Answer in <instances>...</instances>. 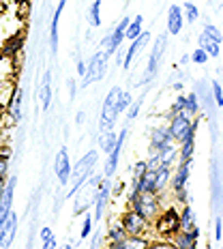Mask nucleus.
<instances>
[{"label":"nucleus","instance_id":"1","mask_svg":"<svg viewBox=\"0 0 223 249\" xmlns=\"http://www.w3.org/2000/svg\"><path fill=\"white\" fill-rule=\"evenodd\" d=\"M97 159H99V153H97V150H88L84 157L75 163V168H71V178L69 180H73V187L69 189L67 198L75 196L77 191L86 185V180L92 176V170H95V165H97Z\"/></svg>","mask_w":223,"mask_h":249},{"label":"nucleus","instance_id":"2","mask_svg":"<svg viewBox=\"0 0 223 249\" xmlns=\"http://www.w3.org/2000/svg\"><path fill=\"white\" fill-rule=\"evenodd\" d=\"M180 230V211L176 206H163L159 215L154 217V232L163 238V241L172 243V236Z\"/></svg>","mask_w":223,"mask_h":249},{"label":"nucleus","instance_id":"3","mask_svg":"<svg viewBox=\"0 0 223 249\" xmlns=\"http://www.w3.org/2000/svg\"><path fill=\"white\" fill-rule=\"evenodd\" d=\"M129 204H131V209L137 211L146 221H150V224H153L154 217L159 215V211L163 209L161 194H153V191H139L136 198L129 200Z\"/></svg>","mask_w":223,"mask_h":249},{"label":"nucleus","instance_id":"4","mask_svg":"<svg viewBox=\"0 0 223 249\" xmlns=\"http://www.w3.org/2000/svg\"><path fill=\"white\" fill-rule=\"evenodd\" d=\"M168 37L170 35L163 33V35L157 37V41H154L153 52H150V58H148V65H146V71H144L142 80L137 82V86H146L154 80V75H157V71H159V65H161V58L165 54V48H168Z\"/></svg>","mask_w":223,"mask_h":249},{"label":"nucleus","instance_id":"5","mask_svg":"<svg viewBox=\"0 0 223 249\" xmlns=\"http://www.w3.org/2000/svg\"><path fill=\"white\" fill-rule=\"evenodd\" d=\"M122 92L120 86H114L110 92H107L105 101H103L101 107V116H99V131H107V129H114V123L118 121V112H116V101L118 95Z\"/></svg>","mask_w":223,"mask_h":249},{"label":"nucleus","instance_id":"6","mask_svg":"<svg viewBox=\"0 0 223 249\" xmlns=\"http://www.w3.org/2000/svg\"><path fill=\"white\" fill-rule=\"evenodd\" d=\"M189 176H191V161H183V159H180L174 176H170V187H172V191H174L176 202H180V204L187 202V185H189Z\"/></svg>","mask_w":223,"mask_h":249},{"label":"nucleus","instance_id":"7","mask_svg":"<svg viewBox=\"0 0 223 249\" xmlns=\"http://www.w3.org/2000/svg\"><path fill=\"white\" fill-rule=\"evenodd\" d=\"M107 58H110V56H107L103 50H99V52H95V54H92V58L88 60V65H86V73L82 75V86L86 88V86H90L92 82L103 80L105 69H107Z\"/></svg>","mask_w":223,"mask_h":249},{"label":"nucleus","instance_id":"8","mask_svg":"<svg viewBox=\"0 0 223 249\" xmlns=\"http://www.w3.org/2000/svg\"><path fill=\"white\" fill-rule=\"evenodd\" d=\"M210 194H212V213L221 215L223 211V178H221V170H219V161L212 159L210 161Z\"/></svg>","mask_w":223,"mask_h":249},{"label":"nucleus","instance_id":"9","mask_svg":"<svg viewBox=\"0 0 223 249\" xmlns=\"http://www.w3.org/2000/svg\"><path fill=\"white\" fill-rule=\"evenodd\" d=\"M120 226L124 228V232H127V234L144 236V234H146V230H148V226H150V221L144 219V217L139 215L137 211L129 209L127 213H122V217H120Z\"/></svg>","mask_w":223,"mask_h":249},{"label":"nucleus","instance_id":"10","mask_svg":"<svg viewBox=\"0 0 223 249\" xmlns=\"http://www.w3.org/2000/svg\"><path fill=\"white\" fill-rule=\"evenodd\" d=\"M129 22H131V18H122L120 22L116 24V28H114L110 35H105V39L101 41V43H103V52H105L107 56L116 54V52L120 50V43H122V39H124V33H127Z\"/></svg>","mask_w":223,"mask_h":249},{"label":"nucleus","instance_id":"11","mask_svg":"<svg viewBox=\"0 0 223 249\" xmlns=\"http://www.w3.org/2000/svg\"><path fill=\"white\" fill-rule=\"evenodd\" d=\"M191 123H193V116H189L187 112H178V114H174V116H170L168 129H170V133H172L174 142H178V144L183 142V138L187 136V131H189Z\"/></svg>","mask_w":223,"mask_h":249},{"label":"nucleus","instance_id":"12","mask_svg":"<svg viewBox=\"0 0 223 249\" xmlns=\"http://www.w3.org/2000/svg\"><path fill=\"white\" fill-rule=\"evenodd\" d=\"M127 127L120 129V133L116 136V144H114V148L107 153V161H105V170H103V176L105 178H112L114 172H116L118 168V159H120V153H122V146H124V140H127Z\"/></svg>","mask_w":223,"mask_h":249},{"label":"nucleus","instance_id":"13","mask_svg":"<svg viewBox=\"0 0 223 249\" xmlns=\"http://www.w3.org/2000/svg\"><path fill=\"white\" fill-rule=\"evenodd\" d=\"M174 148V140L168 127H154L150 133V153H165Z\"/></svg>","mask_w":223,"mask_h":249},{"label":"nucleus","instance_id":"14","mask_svg":"<svg viewBox=\"0 0 223 249\" xmlns=\"http://www.w3.org/2000/svg\"><path fill=\"white\" fill-rule=\"evenodd\" d=\"M110 196H112V183H110V178H103L101 185H99V189H97V196H95V215H92V219H95V221L103 219Z\"/></svg>","mask_w":223,"mask_h":249},{"label":"nucleus","instance_id":"15","mask_svg":"<svg viewBox=\"0 0 223 249\" xmlns=\"http://www.w3.org/2000/svg\"><path fill=\"white\" fill-rule=\"evenodd\" d=\"M198 124H200V118H193V123H191L189 131H187V136L183 138V142H180L178 157L183 159V161H191V159H193V153H195V133H198Z\"/></svg>","mask_w":223,"mask_h":249},{"label":"nucleus","instance_id":"16","mask_svg":"<svg viewBox=\"0 0 223 249\" xmlns=\"http://www.w3.org/2000/svg\"><path fill=\"white\" fill-rule=\"evenodd\" d=\"M54 172H56V178H58L60 185H67L71 178V159H69V150L62 146L58 150L54 159Z\"/></svg>","mask_w":223,"mask_h":249},{"label":"nucleus","instance_id":"17","mask_svg":"<svg viewBox=\"0 0 223 249\" xmlns=\"http://www.w3.org/2000/svg\"><path fill=\"white\" fill-rule=\"evenodd\" d=\"M200 241V228H193V230H178L172 236V247L178 249H195Z\"/></svg>","mask_w":223,"mask_h":249},{"label":"nucleus","instance_id":"18","mask_svg":"<svg viewBox=\"0 0 223 249\" xmlns=\"http://www.w3.org/2000/svg\"><path fill=\"white\" fill-rule=\"evenodd\" d=\"M195 95H198L200 99V107L202 110H206V114H212L215 112V99H212V90H210V84L206 80H198L195 82Z\"/></svg>","mask_w":223,"mask_h":249},{"label":"nucleus","instance_id":"19","mask_svg":"<svg viewBox=\"0 0 223 249\" xmlns=\"http://www.w3.org/2000/svg\"><path fill=\"white\" fill-rule=\"evenodd\" d=\"M150 41V33H139L136 39H131V45H129V50H127V54H124V60H122V69H131V65H133V60H136V56L139 54V50L144 48Z\"/></svg>","mask_w":223,"mask_h":249},{"label":"nucleus","instance_id":"20","mask_svg":"<svg viewBox=\"0 0 223 249\" xmlns=\"http://www.w3.org/2000/svg\"><path fill=\"white\" fill-rule=\"evenodd\" d=\"M15 232H17V215L11 211L9 217L4 219V224L0 226V247L7 249L9 245H11L13 238H15Z\"/></svg>","mask_w":223,"mask_h":249},{"label":"nucleus","instance_id":"21","mask_svg":"<svg viewBox=\"0 0 223 249\" xmlns=\"http://www.w3.org/2000/svg\"><path fill=\"white\" fill-rule=\"evenodd\" d=\"M65 4H67V0H58V7L54 9L51 24H50V50H51L54 56H56V52H58V22H60V15H62Z\"/></svg>","mask_w":223,"mask_h":249},{"label":"nucleus","instance_id":"22","mask_svg":"<svg viewBox=\"0 0 223 249\" xmlns=\"http://www.w3.org/2000/svg\"><path fill=\"white\" fill-rule=\"evenodd\" d=\"M183 26H185L183 7L172 4V7H170V11H168V30H165V33H168V35H180Z\"/></svg>","mask_w":223,"mask_h":249},{"label":"nucleus","instance_id":"23","mask_svg":"<svg viewBox=\"0 0 223 249\" xmlns=\"http://www.w3.org/2000/svg\"><path fill=\"white\" fill-rule=\"evenodd\" d=\"M170 176H172V163L161 161L154 168V183H157V194H161L165 187L170 185Z\"/></svg>","mask_w":223,"mask_h":249},{"label":"nucleus","instance_id":"24","mask_svg":"<svg viewBox=\"0 0 223 249\" xmlns=\"http://www.w3.org/2000/svg\"><path fill=\"white\" fill-rule=\"evenodd\" d=\"M198 48H202L206 52V54L210 56V58H217V56L221 54V43H217L212 37H208L206 33H202L198 37Z\"/></svg>","mask_w":223,"mask_h":249},{"label":"nucleus","instance_id":"25","mask_svg":"<svg viewBox=\"0 0 223 249\" xmlns=\"http://www.w3.org/2000/svg\"><path fill=\"white\" fill-rule=\"evenodd\" d=\"M39 97H41V106H43V110H50V103H51V71L50 69L43 73V82H41V88H39Z\"/></svg>","mask_w":223,"mask_h":249},{"label":"nucleus","instance_id":"26","mask_svg":"<svg viewBox=\"0 0 223 249\" xmlns=\"http://www.w3.org/2000/svg\"><path fill=\"white\" fill-rule=\"evenodd\" d=\"M11 107H9V112H11V118L13 123H19L22 121V103H24V90L22 88H15L13 97H11Z\"/></svg>","mask_w":223,"mask_h":249},{"label":"nucleus","instance_id":"27","mask_svg":"<svg viewBox=\"0 0 223 249\" xmlns=\"http://www.w3.org/2000/svg\"><path fill=\"white\" fill-rule=\"evenodd\" d=\"M193 228H198V224H195L193 209H191V206L185 202L183 209H180V230H193Z\"/></svg>","mask_w":223,"mask_h":249},{"label":"nucleus","instance_id":"28","mask_svg":"<svg viewBox=\"0 0 223 249\" xmlns=\"http://www.w3.org/2000/svg\"><path fill=\"white\" fill-rule=\"evenodd\" d=\"M116 136H118V133H114L112 129H107V131H101V136H99V148L105 155L114 148V144H116Z\"/></svg>","mask_w":223,"mask_h":249},{"label":"nucleus","instance_id":"29","mask_svg":"<svg viewBox=\"0 0 223 249\" xmlns=\"http://www.w3.org/2000/svg\"><path fill=\"white\" fill-rule=\"evenodd\" d=\"M185 112L189 114V116H198V114L202 112L200 107V99L195 92H189V95H185Z\"/></svg>","mask_w":223,"mask_h":249},{"label":"nucleus","instance_id":"30","mask_svg":"<svg viewBox=\"0 0 223 249\" xmlns=\"http://www.w3.org/2000/svg\"><path fill=\"white\" fill-rule=\"evenodd\" d=\"M142 24H144V18H142V15H136V18H133L131 22H129L124 37H127V39H136L137 35L142 33Z\"/></svg>","mask_w":223,"mask_h":249},{"label":"nucleus","instance_id":"31","mask_svg":"<svg viewBox=\"0 0 223 249\" xmlns=\"http://www.w3.org/2000/svg\"><path fill=\"white\" fill-rule=\"evenodd\" d=\"M127 236V232H124V228L120 224H116V226H112L110 228V232H107V245H116L118 241H122V238Z\"/></svg>","mask_w":223,"mask_h":249},{"label":"nucleus","instance_id":"32","mask_svg":"<svg viewBox=\"0 0 223 249\" xmlns=\"http://www.w3.org/2000/svg\"><path fill=\"white\" fill-rule=\"evenodd\" d=\"M88 19H90V26H92V28L101 26V0H95V2L90 4V11H88Z\"/></svg>","mask_w":223,"mask_h":249},{"label":"nucleus","instance_id":"33","mask_svg":"<svg viewBox=\"0 0 223 249\" xmlns=\"http://www.w3.org/2000/svg\"><path fill=\"white\" fill-rule=\"evenodd\" d=\"M183 15H185V19L189 24H193V22H198V18H200V11H198V7H195L193 2H185V7H183Z\"/></svg>","mask_w":223,"mask_h":249},{"label":"nucleus","instance_id":"34","mask_svg":"<svg viewBox=\"0 0 223 249\" xmlns=\"http://www.w3.org/2000/svg\"><path fill=\"white\" fill-rule=\"evenodd\" d=\"M210 90H212V99H215L217 107H223V88L219 80H212L210 82Z\"/></svg>","mask_w":223,"mask_h":249},{"label":"nucleus","instance_id":"35","mask_svg":"<svg viewBox=\"0 0 223 249\" xmlns=\"http://www.w3.org/2000/svg\"><path fill=\"white\" fill-rule=\"evenodd\" d=\"M133 99H131V92H120V95H118V101H116V112H118V116H120V114L127 110L129 107V103H131Z\"/></svg>","mask_w":223,"mask_h":249},{"label":"nucleus","instance_id":"36","mask_svg":"<svg viewBox=\"0 0 223 249\" xmlns=\"http://www.w3.org/2000/svg\"><path fill=\"white\" fill-rule=\"evenodd\" d=\"M142 101H144V97H139V99H136V101H131L129 103V114H127V118H129V123L131 121H136L137 118V114H139V107H142Z\"/></svg>","mask_w":223,"mask_h":249},{"label":"nucleus","instance_id":"37","mask_svg":"<svg viewBox=\"0 0 223 249\" xmlns=\"http://www.w3.org/2000/svg\"><path fill=\"white\" fill-rule=\"evenodd\" d=\"M191 62H195V65H204V62L206 60H208L210 58V56L208 54H206V52L204 50H202V48H198V50H193V52H191Z\"/></svg>","mask_w":223,"mask_h":249},{"label":"nucleus","instance_id":"38","mask_svg":"<svg viewBox=\"0 0 223 249\" xmlns=\"http://www.w3.org/2000/svg\"><path fill=\"white\" fill-rule=\"evenodd\" d=\"M204 33L208 35V37H212L217 41V43H223V35H221V30L217 28V26H212V24H206L204 26Z\"/></svg>","mask_w":223,"mask_h":249},{"label":"nucleus","instance_id":"39","mask_svg":"<svg viewBox=\"0 0 223 249\" xmlns=\"http://www.w3.org/2000/svg\"><path fill=\"white\" fill-rule=\"evenodd\" d=\"M92 224H95V219H92V215H86L84 217V224H82V232H80V238H88L92 232Z\"/></svg>","mask_w":223,"mask_h":249},{"label":"nucleus","instance_id":"40","mask_svg":"<svg viewBox=\"0 0 223 249\" xmlns=\"http://www.w3.org/2000/svg\"><path fill=\"white\" fill-rule=\"evenodd\" d=\"M178 112H185V95H178L172 106H170V116H174Z\"/></svg>","mask_w":223,"mask_h":249},{"label":"nucleus","instance_id":"41","mask_svg":"<svg viewBox=\"0 0 223 249\" xmlns=\"http://www.w3.org/2000/svg\"><path fill=\"white\" fill-rule=\"evenodd\" d=\"M7 172H9V157L7 155H0V180L7 178Z\"/></svg>","mask_w":223,"mask_h":249},{"label":"nucleus","instance_id":"42","mask_svg":"<svg viewBox=\"0 0 223 249\" xmlns=\"http://www.w3.org/2000/svg\"><path fill=\"white\" fill-rule=\"evenodd\" d=\"M221 234H223V219H221V215H217L215 217V238L217 241H221Z\"/></svg>","mask_w":223,"mask_h":249},{"label":"nucleus","instance_id":"43","mask_svg":"<svg viewBox=\"0 0 223 249\" xmlns=\"http://www.w3.org/2000/svg\"><path fill=\"white\" fill-rule=\"evenodd\" d=\"M144 170H146V161H137L136 168H133V176H139V174L144 172Z\"/></svg>","mask_w":223,"mask_h":249},{"label":"nucleus","instance_id":"44","mask_svg":"<svg viewBox=\"0 0 223 249\" xmlns=\"http://www.w3.org/2000/svg\"><path fill=\"white\" fill-rule=\"evenodd\" d=\"M75 67H77V75H80V77L86 73V62H84V60H77Z\"/></svg>","mask_w":223,"mask_h":249},{"label":"nucleus","instance_id":"45","mask_svg":"<svg viewBox=\"0 0 223 249\" xmlns=\"http://www.w3.org/2000/svg\"><path fill=\"white\" fill-rule=\"evenodd\" d=\"M56 247V238L54 236H50L48 241H43V249H54Z\"/></svg>","mask_w":223,"mask_h":249},{"label":"nucleus","instance_id":"46","mask_svg":"<svg viewBox=\"0 0 223 249\" xmlns=\"http://www.w3.org/2000/svg\"><path fill=\"white\" fill-rule=\"evenodd\" d=\"M50 236H54V232H51L50 228H43V230H41V238H43V241H48Z\"/></svg>","mask_w":223,"mask_h":249},{"label":"nucleus","instance_id":"47","mask_svg":"<svg viewBox=\"0 0 223 249\" xmlns=\"http://www.w3.org/2000/svg\"><path fill=\"white\" fill-rule=\"evenodd\" d=\"M69 95H71V99L75 97V80H73V77L69 80Z\"/></svg>","mask_w":223,"mask_h":249},{"label":"nucleus","instance_id":"48","mask_svg":"<svg viewBox=\"0 0 223 249\" xmlns=\"http://www.w3.org/2000/svg\"><path fill=\"white\" fill-rule=\"evenodd\" d=\"M187 62H191V56L189 54H183V58H180V65H187Z\"/></svg>","mask_w":223,"mask_h":249},{"label":"nucleus","instance_id":"49","mask_svg":"<svg viewBox=\"0 0 223 249\" xmlns=\"http://www.w3.org/2000/svg\"><path fill=\"white\" fill-rule=\"evenodd\" d=\"M221 249H223V243H221Z\"/></svg>","mask_w":223,"mask_h":249}]
</instances>
